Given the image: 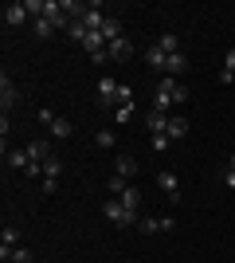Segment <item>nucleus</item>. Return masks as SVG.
Returning a JSON list of instances; mask_svg holds the SVG:
<instances>
[{"label":"nucleus","mask_w":235,"mask_h":263,"mask_svg":"<svg viewBox=\"0 0 235 263\" xmlns=\"http://www.w3.org/2000/svg\"><path fill=\"white\" fill-rule=\"evenodd\" d=\"M102 216L110 220V224H118V228H130V224H134V212H125V204L122 200H102Z\"/></svg>","instance_id":"1"},{"label":"nucleus","mask_w":235,"mask_h":263,"mask_svg":"<svg viewBox=\"0 0 235 263\" xmlns=\"http://www.w3.org/2000/svg\"><path fill=\"white\" fill-rule=\"evenodd\" d=\"M118 87H122V83H118L114 75H102L98 79V102H102V106H114V110H118Z\"/></svg>","instance_id":"2"},{"label":"nucleus","mask_w":235,"mask_h":263,"mask_svg":"<svg viewBox=\"0 0 235 263\" xmlns=\"http://www.w3.org/2000/svg\"><path fill=\"white\" fill-rule=\"evenodd\" d=\"M28 16H32V12H28V4H24V0H16V4H4V24H8V28H20Z\"/></svg>","instance_id":"3"},{"label":"nucleus","mask_w":235,"mask_h":263,"mask_svg":"<svg viewBox=\"0 0 235 263\" xmlns=\"http://www.w3.org/2000/svg\"><path fill=\"white\" fill-rule=\"evenodd\" d=\"M106 51H110V59L114 63H125V59H134V44H130V40H114V44H106Z\"/></svg>","instance_id":"4"},{"label":"nucleus","mask_w":235,"mask_h":263,"mask_svg":"<svg viewBox=\"0 0 235 263\" xmlns=\"http://www.w3.org/2000/svg\"><path fill=\"white\" fill-rule=\"evenodd\" d=\"M114 173L125 177V181H130V177H137V157H134V154H118V157H114Z\"/></svg>","instance_id":"5"},{"label":"nucleus","mask_w":235,"mask_h":263,"mask_svg":"<svg viewBox=\"0 0 235 263\" xmlns=\"http://www.w3.org/2000/svg\"><path fill=\"white\" fill-rule=\"evenodd\" d=\"M16 99H20V95H16V83H12L8 75H0V106H4V114L16 106Z\"/></svg>","instance_id":"6"},{"label":"nucleus","mask_w":235,"mask_h":263,"mask_svg":"<svg viewBox=\"0 0 235 263\" xmlns=\"http://www.w3.org/2000/svg\"><path fill=\"white\" fill-rule=\"evenodd\" d=\"M157 87H165L168 95H173V102H188V87H184V83H180V79L165 75V79H161V83H157Z\"/></svg>","instance_id":"7"},{"label":"nucleus","mask_w":235,"mask_h":263,"mask_svg":"<svg viewBox=\"0 0 235 263\" xmlns=\"http://www.w3.org/2000/svg\"><path fill=\"white\" fill-rule=\"evenodd\" d=\"M157 185H161V189L168 193V200H173V204L180 200V181H177V173H168V169H165V173L157 177Z\"/></svg>","instance_id":"8"},{"label":"nucleus","mask_w":235,"mask_h":263,"mask_svg":"<svg viewBox=\"0 0 235 263\" xmlns=\"http://www.w3.org/2000/svg\"><path fill=\"white\" fill-rule=\"evenodd\" d=\"M28 157L44 165L47 157H51V142H47V138H35V142H28Z\"/></svg>","instance_id":"9"},{"label":"nucleus","mask_w":235,"mask_h":263,"mask_svg":"<svg viewBox=\"0 0 235 263\" xmlns=\"http://www.w3.org/2000/svg\"><path fill=\"white\" fill-rule=\"evenodd\" d=\"M145 63L153 67V71H161V75H165V63H168L165 47H161V44H153V47H149V51H145Z\"/></svg>","instance_id":"10"},{"label":"nucleus","mask_w":235,"mask_h":263,"mask_svg":"<svg viewBox=\"0 0 235 263\" xmlns=\"http://www.w3.org/2000/svg\"><path fill=\"white\" fill-rule=\"evenodd\" d=\"M145 126H149V134H165V130H168V114L149 110V114H145Z\"/></svg>","instance_id":"11"},{"label":"nucleus","mask_w":235,"mask_h":263,"mask_svg":"<svg viewBox=\"0 0 235 263\" xmlns=\"http://www.w3.org/2000/svg\"><path fill=\"white\" fill-rule=\"evenodd\" d=\"M102 40H106V44L122 40V20H118V16H106V24H102Z\"/></svg>","instance_id":"12"},{"label":"nucleus","mask_w":235,"mask_h":263,"mask_svg":"<svg viewBox=\"0 0 235 263\" xmlns=\"http://www.w3.org/2000/svg\"><path fill=\"white\" fill-rule=\"evenodd\" d=\"M188 71V59H184V51H177V55H168V63H165V75H184Z\"/></svg>","instance_id":"13"},{"label":"nucleus","mask_w":235,"mask_h":263,"mask_svg":"<svg viewBox=\"0 0 235 263\" xmlns=\"http://www.w3.org/2000/svg\"><path fill=\"white\" fill-rule=\"evenodd\" d=\"M75 134V122L63 118V114H55V122H51V138H71Z\"/></svg>","instance_id":"14"},{"label":"nucleus","mask_w":235,"mask_h":263,"mask_svg":"<svg viewBox=\"0 0 235 263\" xmlns=\"http://www.w3.org/2000/svg\"><path fill=\"white\" fill-rule=\"evenodd\" d=\"M168 106H177V102H173V95H168L165 87H157V90H153V106H149V110H161V114H168Z\"/></svg>","instance_id":"15"},{"label":"nucleus","mask_w":235,"mask_h":263,"mask_svg":"<svg viewBox=\"0 0 235 263\" xmlns=\"http://www.w3.org/2000/svg\"><path fill=\"white\" fill-rule=\"evenodd\" d=\"M220 83H224V87H231V83H235V47H227V59H224V75H220Z\"/></svg>","instance_id":"16"},{"label":"nucleus","mask_w":235,"mask_h":263,"mask_svg":"<svg viewBox=\"0 0 235 263\" xmlns=\"http://www.w3.org/2000/svg\"><path fill=\"white\" fill-rule=\"evenodd\" d=\"M63 12H67L71 20H82V16L90 12V4H82V0H63Z\"/></svg>","instance_id":"17"},{"label":"nucleus","mask_w":235,"mask_h":263,"mask_svg":"<svg viewBox=\"0 0 235 263\" xmlns=\"http://www.w3.org/2000/svg\"><path fill=\"white\" fill-rule=\"evenodd\" d=\"M32 32L39 35V40H51V35H55V24L44 20V16H35V20H32Z\"/></svg>","instance_id":"18"},{"label":"nucleus","mask_w":235,"mask_h":263,"mask_svg":"<svg viewBox=\"0 0 235 263\" xmlns=\"http://www.w3.org/2000/svg\"><path fill=\"white\" fill-rule=\"evenodd\" d=\"M8 165H12V169H20V173H28V165H32L28 149H12V154H8Z\"/></svg>","instance_id":"19"},{"label":"nucleus","mask_w":235,"mask_h":263,"mask_svg":"<svg viewBox=\"0 0 235 263\" xmlns=\"http://www.w3.org/2000/svg\"><path fill=\"white\" fill-rule=\"evenodd\" d=\"M118 200H122V204H125V212H134V216H137V204H141V193H137L134 185L125 189V193H122V197H118Z\"/></svg>","instance_id":"20"},{"label":"nucleus","mask_w":235,"mask_h":263,"mask_svg":"<svg viewBox=\"0 0 235 263\" xmlns=\"http://www.w3.org/2000/svg\"><path fill=\"white\" fill-rule=\"evenodd\" d=\"M168 138H184V134H188V118H180V114H177V118H168Z\"/></svg>","instance_id":"21"},{"label":"nucleus","mask_w":235,"mask_h":263,"mask_svg":"<svg viewBox=\"0 0 235 263\" xmlns=\"http://www.w3.org/2000/svg\"><path fill=\"white\" fill-rule=\"evenodd\" d=\"M94 145H98V149H114V145H118L114 130H98V134H94Z\"/></svg>","instance_id":"22"},{"label":"nucleus","mask_w":235,"mask_h":263,"mask_svg":"<svg viewBox=\"0 0 235 263\" xmlns=\"http://www.w3.org/2000/svg\"><path fill=\"white\" fill-rule=\"evenodd\" d=\"M125 189H130V181H125V177H118V173H114L110 181H106V193H114V197H122Z\"/></svg>","instance_id":"23"},{"label":"nucleus","mask_w":235,"mask_h":263,"mask_svg":"<svg viewBox=\"0 0 235 263\" xmlns=\"http://www.w3.org/2000/svg\"><path fill=\"white\" fill-rule=\"evenodd\" d=\"M67 35H71V40H75V44H82V40H87V24H82V20H71V28H67Z\"/></svg>","instance_id":"24"},{"label":"nucleus","mask_w":235,"mask_h":263,"mask_svg":"<svg viewBox=\"0 0 235 263\" xmlns=\"http://www.w3.org/2000/svg\"><path fill=\"white\" fill-rule=\"evenodd\" d=\"M157 44L165 47V55H177V51H180V40H177V35H173V32H165V35H161V40H157Z\"/></svg>","instance_id":"25"},{"label":"nucleus","mask_w":235,"mask_h":263,"mask_svg":"<svg viewBox=\"0 0 235 263\" xmlns=\"http://www.w3.org/2000/svg\"><path fill=\"white\" fill-rule=\"evenodd\" d=\"M59 173H63V161H59V157H47L44 161V177H55L59 181Z\"/></svg>","instance_id":"26"},{"label":"nucleus","mask_w":235,"mask_h":263,"mask_svg":"<svg viewBox=\"0 0 235 263\" xmlns=\"http://www.w3.org/2000/svg\"><path fill=\"white\" fill-rule=\"evenodd\" d=\"M137 228L145 232V236H157V232H161V216H149V220H141Z\"/></svg>","instance_id":"27"},{"label":"nucleus","mask_w":235,"mask_h":263,"mask_svg":"<svg viewBox=\"0 0 235 263\" xmlns=\"http://www.w3.org/2000/svg\"><path fill=\"white\" fill-rule=\"evenodd\" d=\"M8 263H35V255L28 252V248H16V252L8 255Z\"/></svg>","instance_id":"28"},{"label":"nucleus","mask_w":235,"mask_h":263,"mask_svg":"<svg viewBox=\"0 0 235 263\" xmlns=\"http://www.w3.org/2000/svg\"><path fill=\"white\" fill-rule=\"evenodd\" d=\"M168 145H173V138H168V134H153V149H157V154H165Z\"/></svg>","instance_id":"29"},{"label":"nucleus","mask_w":235,"mask_h":263,"mask_svg":"<svg viewBox=\"0 0 235 263\" xmlns=\"http://www.w3.org/2000/svg\"><path fill=\"white\" fill-rule=\"evenodd\" d=\"M130 102H134V90H130V87H118V106H130Z\"/></svg>","instance_id":"30"},{"label":"nucleus","mask_w":235,"mask_h":263,"mask_svg":"<svg viewBox=\"0 0 235 263\" xmlns=\"http://www.w3.org/2000/svg\"><path fill=\"white\" fill-rule=\"evenodd\" d=\"M114 118H118V122H122V126H125V122L134 118V110H130V106H118V110H114Z\"/></svg>","instance_id":"31"},{"label":"nucleus","mask_w":235,"mask_h":263,"mask_svg":"<svg viewBox=\"0 0 235 263\" xmlns=\"http://www.w3.org/2000/svg\"><path fill=\"white\" fill-rule=\"evenodd\" d=\"M39 122H44V126H51V122H55V110H51V106H39Z\"/></svg>","instance_id":"32"},{"label":"nucleus","mask_w":235,"mask_h":263,"mask_svg":"<svg viewBox=\"0 0 235 263\" xmlns=\"http://www.w3.org/2000/svg\"><path fill=\"white\" fill-rule=\"evenodd\" d=\"M39 189H44V197H51V193L59 189V181H55V177H44V185H39Z\"/></svg>","instance_id":"33"},{"label":"nucleus","mask_w":235,"mask_h":263,"mask_svg":"<svg viewBox=\"0 0 235 263\" xmlns=\"http://www.w3.org/2000/svg\"><path fill=\"white\" fill-rule=\"evenodd\" d=\"M224 185H227V189H235V169H224Z\"/></svg>","instance_id":"34"},{"label":"nucleus","mask_w":235,"mask_h":263,"mask_svg":"<svg viewBox=\"0 0 235 263\" xmlns=\"http://www.w3.org/2000/svg\"><path fill=\"white\" fill-rule=\"evenodd\" d=\"M227 169H235V154H231V161H227Z\"/></svg>","instance_id":"35"}]
</instances>
